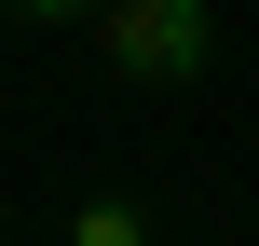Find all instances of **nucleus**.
<instances>
[{"label": "nucleus", "mask_w": 259, "mask_h": 246, "mask_svg": "<svg viewBox=\"0 0 259 246\" xmlns=\"http://www.w3.org/2000/svg\"><path fill=\"white\" fill-rule=\"evenodd\" d=\"M96 41L123 82H191L205 68V0H96Z\"/></svg>", "instance_id": "nucleus-1"}, {"label": "nucleus", "mask_w": 259, "mask_h": 246, "mask_svg": "<svg viewBox=\"0 0 259 246\" xmlns=\"http://www.w3.org/2000/svg\"><path fill=\"white\" fill-rule=\"evenodd\" d=\"M68 246H150V219H137V205H82V219H68Z\"/></svg>", "instance_id": "nucleus-2"}, {"label": "nucleus", "mask_w": 259, "mask_h": 246, "mask_svg": "<svg viewBox=\"0 0 259 246\" xmlns=\"http://www.w3.org/2000/svg\"><path fill=\"white\" fill-rule=\"evenodd\" d=\"M0 14H41V27H68V14H96V0H0Z\"/></svg>", "instance_id": "nucleus-3"}]
</instances>
